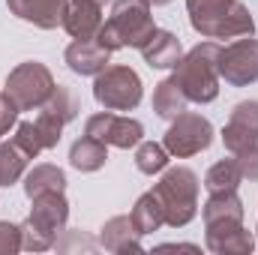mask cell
Listing matches in <instances>:
<instances>
[{"label":"cell","instance_id":"cell-1","mask_svg":"<svg viewBox=\"0 0 258 255\" xmlns=\"http://www.w3.org/2000/svg\"><path fill=\"white\" fill-rule=\"evenodd\" d=\"M192 27L207 39L252 36L255 21L240 0H186Z\"/></svg>","mask_w":258,"mask_h":255},{"label":"cell","instance_id":"cell-2","mask_svg":"<svg viewBox=\"0 0 258 255\" xmlns=\"http://www.w3.org/2000/svg\"><path fill=\"white\" fill-rule=\"evenodd\" d=\"M156 33V24L150 18V3L147 0H117L111 9V18L99 27L96 39L108 48L117 51L123 45H132L141 51V45Z\"/></svg>","mask_w":258,"mask_h":255},{"label":"cell","instance_id":"cell-3","mask_svg":"<svg viewBox=\"0 0 258 255\" xmlns=\"http://www.w3.org/2000/svg\"><path fill=\"white\" fill-rule=\"evenodd\" d=\"M219 45L216 42H201L192 51L174 63V84L186 93L192 102H213L219 96Z\"/></svg>","mask_w":258,"mask_h":255},{"label":"cell","instance_id":"cell-4","mask_svg":"<svg viewBox=\"0 0 258 255\" xmlns=\"http://www.w3.org/2000/svg\"><path fill=\"white\" fill-rule=\"evenodd\" d=\"M66 201L63 192H42L33 195V210L27 225L21 228V246L24 249H48L57 237V231H63L66 225Z\"/></svg>","mask_w":258,"mask_h":255},{"label":"cell","instance_id":"cell-5","mask_svg":"<svg viewBox=\"0 0 258 255\" xmlns=\"http://www.w3.org/2000/svg\"><path fill=\"white\" fill-rule=\"evenodd\" d=\"M153 195H156L168 225H186L198 207V177L189 168H171L153 186Z\"/></svg>","mask_w":258,"mask_h":255},{"label":"cell","instance_id":"cell-6","mask_svg":"<svg viewBox=\"0 0 258 255\" xmlns=\"http://www.w3.org/2000/svg\"><path fill=\"white\" fill-rule=\"evenodd\" d=\"M54 78L42 63H21L18 69L9 72L6 78V96L18 105V111L42 108L51 93H54Z\"/></svg>","mask_w":258,"mask_h":255},{"label":"cell","instance_id":"cell-7","mask_svg":"<svg viewBox=\"0 0 258 255\" xmlns=\"http://www.w3.org/2000/svg\"><path fill=\"white\" fill-rule=\"evenodd\" d=\"M93 96L105 111H129L141 102V78L129 66H105L96 75Z\"/></svg>","mask_w":258,"mask_h":255},{"label":"cell","instance_id":"cell-8","mask_svg":"<svg viewBox=\"0 0 258 255\" xmlns=\"http://www.w3.org/2000/svg\"><path fill=\"white\" fill-rule=\"evenodd\" d=\"M75 111H78L75 93H72L69 87H63V84H57L54 93H51V99L42 105L39 117L33 120V129H36V138H39L42 150H48V147H54V144L60 141V132H63V126L75 117Z\"/></svg>","mask_w":258,"mask_h":255},{"label":"cell","instance_id":"cell-9","mask_svg":"<svg viewBox=\"0 0 258 255\" xmlns=\"http://www.w3.org/2000/svg\"><path fill=\"white\" fill-rule=\"evenodd\" d=\"M213 141V126L210 120H204L201 114H192V111H183L174 117L171 129L165 132V150L171 156H195L201 150H207Z\"/></svg>","mask_w":258,"mask_h":255},{"label":"cell","instance_id":"cell-10","mask_svg":"<svg viewBox=\"0 0 258 255\" xmlns=\"http://www.w3.org/2000/svg\"><path fill=\"white\" fill-rule=\"evenodd\" d=\"M216 66H219V75L234 87L258 81V39H237L219 48Z\"/></svg>","mask_w":258,"mask_h":255},{"label":"cell","instance_id":"cell-11","mask_svg":"<svg viewBox=\"0 0 258 255\" xmlns=\"http://www.w3.org/2000/svg\"><path fill=\"white\" fill-rule=\"evenodd\" d=\"M90 138L102 141V144H114V147H135L144 135V126L138 120H129V117H120V114H93L87 120V132Z\"/></svg>","mask_w":258,"mask_h":255},{"label":"cell","instance_id":"cell-12","mask_svg":"<svg viewBox=\"0 0 258 255\" xmlns=\"http://www.w3.org/2000/svg\"><path fill=\"white\" fill-rule=\"evenodd\" d=\"M108 0H69L63 27L75 39H93L102 27V9Z\"/></svg>","mask_w":258,"mask_h":255},{"label":"cell","instance_id":"cell-13","mask_svg":"<svg viewBox=\"0 0 258 255\" xmlns=\"http://www.w3.org/2000/svg\"><path fill=\"white\" fill-rule=\"evenodd\" d=\"M207 246L213 252H252V237L240 219H216L207 222Z\"/></svg>","mask_w":258,"mask_h":255},{"label":"cell","instance_id":"cell-14","mask_svg":"<svg viewBox=\"0 0 258 255\" xmlns=\"http://www.w3.org/2000/svg\"><path fill=\"white\" fill-rule=\"evenodd\" d=\"M108 57H111V51L96 36L93 39H75L66 48V63L78 75H99L108 66Z\"/></svg>","mask_w":258,"mask_h":255},{"label":"cell","instance_id":"cell-15","mask_svg":"<svg viewBox=\"0 0 258 255\" xmlns=\"http://www.w3.org/2000/svg\"><path fill=\"white\" fill-rule=\"evenodd\" d=\"M6 3L18 18L33 21L36 27H45V30L63 24L66 6H69V0H6Z\"/></svg>","mask_w":258,"mask_h":255},{"label":"cell","instance_id":"cell-16","mask_svg":"<svg viewBox=\"0 0 258 255\" xmlns=\"http://www.w3.org/2000/svg\"><path fill=\"white\" fill-rule=\"evenodd\" d=\"M141 54H144L147 66H153V69H168V66H174L180 60V39H177L174 33H168V30H156V33L141 45Z\"/></svg>","mask_w":258,"mask_h":255},{"label":"cell","instance_id":"cell-17","mask_svg":"<svg viewBox=\"0 0 258 255\" xmlns=\"http://www.w3.org/2000/svg\"><path fill=\"white\" fill-rule=\"evenodd\" d=\"M105 159H108L105 144L96 141V138H90V135L78 138V141L72 144V150H69V162H72L78 171H96V168L105 165Z\"/></svg>","mask_w":258,"mask_h":255},{"label":"cell","instance_id":"cell-18","mask_svg":"<svg viewBox=\"0 0 258 255\" xmlns=\"http://www.w3.org/2000/svg\"><path fill=\"white\" fill-rule=\"evenodd\" d=\"M186 93L174 84V78H168V81H162V84H156V93H153V111L159 114V117H177V114H183L186 111Z\"/></svg>","mask_w":258,"mask_h":255},{"label":"cell","instance_id":"cell-19","mask_svg":"<svg viewBox=\"0 0 258 255\" xmlns=\"http://www.w3.org/2000/svg\"><path fill=\"white\" fill-rule=\"evenodd\" d=\"M135 225H132V219L129 216H117V219H111L105 228H102V243L108 246V249H114V252H126V249H141L138 243H135Z\"/></svg>","mask_w":258,"mask_h":255},{"label":"cell","instance_id":"cell-20","mask_svg":"<svg viewBox=\"0 0 258 255\" xmlns=\"http://www.w3.org/2000/svg\"><path fill=\"white\" fill-rule=\"evenodd\" d=\"M132 225H135V231L138 234H150V231H156L162 222H165V213H162V207H159V201H156V195L153 192H147V195H141L138 198V204H135V210H132Z\"/></svg>","mask_w":258,"mask_h":255},{"label":"cell","instance_id":"cell-21","mask_svg":"<svg viewBox=\"0 0 258 255\" xmlns=\"http://www.w3.org/2000/svg\"><path fill=\"white\" fill-rule=\"evenodd\" d=\"M63 186H66V177L60 168H54V165H36L27 174L24 192L33 198V195H42V192H63Z\"/></svg>","mask_w":258,"mask_h":255},{"label":"cell","instance_id":"cell-22","mask_svg":"<svg viewBox=\"0 0 258 255\" xmlns=\"http://www.w3.org/2000/svg\"><path fill=\"white\" fill-rule=\"evenodd\" d=\"M240 180H243V174H240L237 159H222L207 171L204 186H207V192H228V189H237Z\"/></svg>","mask_w":258,"mask_h":255},{"label":"cell","instance_id":"cell-23","mask_svg":"<svg viewBox=\"0 0 258 255\" xmlns=\"http://www.w3.org/2000/svg\"><path fill=\"white\" fill-rule=\"evenodd\" d=\"M27 159H30V156H27L15 141H12V144H0V186H12V183L21 177Z\"/></svg>","mask_w":258,"mask_h":255},{"label":"cell","instance_id":"cell-24","mask_svg":"<svg viewBox=\"0 0 258 255\" xmlns=\"http://www.w3.org/2000/svg\"><path fill=\"white\" fill-rule=\"evenodd\" d=\"M222 141H225V147L234 153V156H240V153H246V150H255L258 144V129H252L249 123H240V120H228V126L222 132Z\"/></svg>","mask_w":258,"mask_h":255},{"label":"cell","instance_id":"cell-25","mask_svg":"<svg viewBox=\"0 0 258 255\" xmlns=\"http://www.w3.org/2000/svg\"><path fill=\"white\" fill-rule=\"evenodd\" d=\"M135 165H138V171H144V174H156V171H162V168L168 165V150H165V144H153V141L138 144Z\"/></svg>","mask_w":258,"mask_h":255},{"label":"cell","instance_id":"cell-26","mask_svg":"<svg viewBox=\"0 0 258 255\" xmlns=\"http://www.w3.org/2000/svg\"><path fill=\"white\" fill-rule=\"evenodd\" d=\"M21 249V228L0 222V252H18Z\"/></svg>","mask_w":258,"mask_h":255},{"label":"cell","instance_id":"cell-27","mask_svg":"<svg viewBox=\"0 0 258 255\" xmlns=\"http://www.w3.org/2000/svg\"><path fill=\"white\" fill-rule=\"evenodd\" d=\"M15 117H18V105L6 93H0V138L9 132V126L15 123Z\"/></svg>","mask_w":258,"mask_h":255},{"label":"cell","instance_id":"cell-28","mask_svg":"<svg viewBox=\"0 0 258 255\" xmlns=\"http://www.w3.org/2000/svg\"><path fill=\"white\" fill-rule=\"evenodd\" d=\"M231 117L240 120V123H249L252 129H258V102H240V105H234Z\"/></svg>","mask_w":258,"mask_h":255},{"label":"cell","instance_id":"cell-29","mask_svg":"<svg viewBox=\"0 0 258 255\" xmlns=\"http://www.w3.org/2000/svg\"><path fill=\"white\" fill-rule=\"evenodd\" d=\"M234 159H237V165H240V174H243V177L258 180V147H255V150L240 153V156H234Z\"/></svg>","mask_w":258,"mask_h":255},{"label":"cell","instance_id":"cell-30","mask_svg":"<svg viewBox=\"0 0 258 255\" xmlns=\"http://www.w3.org/2000/svg\"><path fill=\"white\" fill-rule=\"evenodd\" d=\"M147 3H153V6H162V3H171V0H147Z\"/></svg>","mask_w":258,"mask_h":255}]
</instances>
